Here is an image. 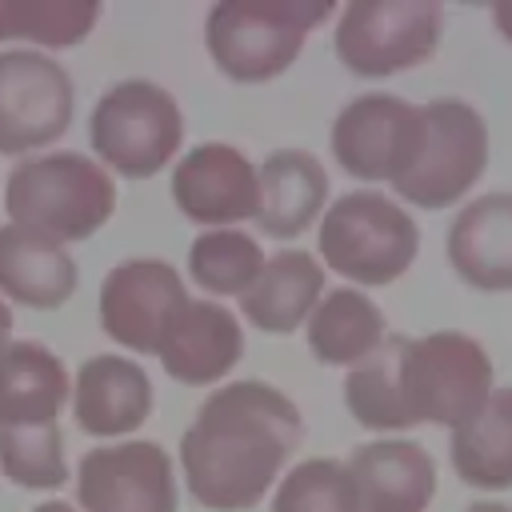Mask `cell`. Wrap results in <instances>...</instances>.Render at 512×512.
I'll list each match as a JSON object with an SVG mask.
<instances>
[{
	"mask_svg": "<svg viewBox=\"0 0 512 512\" xmlns=\"http://www.w3.org/2000/svg\"><path fill=\"white\" fill-rule=\"evenodd\" d=\"M300 408L268 380L216 388L180 436V468L208 512H248L300 448Z\"/></svg>",
	"mask_w": 512,
	"mask_h": 512,
	"instance_id": "obj_1",
	"label": "cell"
},
{
	"mask_svg": "<svg viewBox=\"0 0 512 512\" xmlns=\"http://www.w3.org/2000/svg\"><path fill=\"white\" fill-rule=\"evenodd\" d=\"M8 220L52 244L96 236L116 212V184L84 152H44L16 160L4 184Z\"/></svg>",
	"mask_w": 512,
	"mask_h": 512,
	"instance_id": "obj_2",
	"label": "cell"
},
{
	"mask_svg": "<svg viewBox=\"0 0 512 512\" xmlns=\"http://www.w3.org/2000/svg\"><path fill=\"white\" fill-rule=\"evenodd\" d=\"M328 16V0H220L208 8L204 44L228 80L260 84L280 76Z\"/></svg>",
	"mask_w": 512,
	"mask_h": 512,
	"instance_id": "obj_3",
	"label": "cell"
},
{
	"mask_svg": "<svg viewBox=\"0 0 512 512\" xmlns=\"http://www.w3.org/2000/svg\"><path fill=\"white\" fill-rule=\"evenodd\" d=\"M416 252V220L384 192H348L320 216V256L352 284H392L408 272Z\"/></svg>",
	"mask_w": 512,
	"mask_h": 512,
	"instance_id": "obj_4",
	"label": "cell"
},
{
	"mask_svg": "<svg viewBox=\"0 0 512 512\" xmlns=\"http://www.w3.org/2000/svg\"><path fill=\"white\" fill-rule=\"evenodd\" d=\"M492 392V360L468 332H428L404 340L400 352V400L412 424L460 428Z\"/></svg>",
	"mask_w": 512,
	"mask_h": 512,
	"instance_id": "obj_5",
	"label": "cell"
},
{
	"mask_svg": "<svg viewBox=\"0 0 512 512\" xmlns=\"http://www.w3.org/2000/svg\"><path fill=\"white\" fill-rule=\"evenodd\" d=\"M88 140L100 168L108 164L128 180H148L180 152L184 116L168 88L152 80H120L96 100Z\"/></svg>",
	"mask_w": 512,
	"mask_h": 512,
	"instance_id": "obj_6",
	"label": "cell"
},
{
	"mask_svg": "<svg viewBox=\"0 0 512 512\" xmlns=\"http://www.w3.org/2000/svg\"><path fill=\"white\" fill-rule=\"evenodd\" d=\"M444 12L432 0H352L340 8L332 48L356 76H392L424 64L440 44Z\"/></svg>",
	"mask_w": 512,
	"mask_h": 512,
	"instance_id": "obj_7",
	"label": "cell"
},
{
	"mask_svg": "<svg viewBox=\"0 0 512 512\" xmlns=\"http://www.w3.org/2000/svg\"><path fill=\"white\" fill-rule=\"evenodd\" d=\"M424 116V148L416 164L392 184L416 208H448L456 204L488 168V124L484 116L456 100H432L420 108Z\"/></svg>",
	"mask_w": 512,
	"mask_h": 512,
	"instance_id": "obj_8",
	"label": "cell"
},
{
	"mask_svg": "<svg viewBox=\"0 0 512 512\" xmlns=\"http://www.w3.org/2000/svg\"><path fill=\"white\" fill-rule=\"evenodd\" d=\"M76 92L64 64L36 48L0 52V156H24L60 140L72 124Z\"/></svg>",
	"mask_w": 512,
	"mask_h": 512,
	"instance_id": "obj_9",
	"label": "cell"
},
{
	"mask_svg": "<svg viewBox=\"0 0 512 512\" xmlns=\"http://www.w3.org/2000/svg\"><path fill=\"white\" fill-rule=\"evenodd\" d=\"M424 148V116L392 92H364L348 100L332 124V156L356 180L396 184Z\"/></svg>",
	"mask_w": 512,
	"mask_h": 512,
	"instance_id": "obj_10",
	"label": "cell"
},
{
	"mask_svg": "<svg viewBox=\"0 0 512 512\" xmlns=\"http://www.w3.org/2000/svg\"><path fill=\"white\" fill-rule=\"evenodd\" d=\"M188 300L192 296L168 260H120L100 284V328L120 348L156 356Z\"/></svg>",
	"mask_w": 512,
	"mask_h": 512,
	"instance_id": "obj_11",
	"label": "cell"
},
{
	"mask_svg": "<svg viewBox=\"0 0 512 512\" xmlns=\"http://www.w3.org/2000/svg\"><path fill=\"white\" fill-rule=\"evenodd\" d=\"M76 500L84 512H176L172 456L156 440L88 448L76 468Z\"/></svg>",
	"mask_w": 512,
	"mask_h": 512,
	"instance_id": "obj_12",
	"label": "cell"
},
{
	"mask_svg": "<svg viewBox=\"0 0 512 512\" xmlns=\"http://www.w3.org/2000/svg\"><path fill=\"white\" fill-rule=\"evenodd\" d=\"M172 200L192 224H208V228L256 220L260 212L256 164L232 144L220 140L196 144L172 168Z\"/></svg>",
	"mask_w": 512,
	"mask_h": 512,
	"instance_id": "obj_13",
	"label": "cell"
},
{
	"mask_svg": "<svg viewBox=\"0 0 512 512\" xmlns=\"http://www.w3.org/2000/svg\"><path fill=\"white\" fill-rule=\"evenodd\" d=\"M152 412V380L148 372L116 352L88 356L72 380V416L88 436H128Z\"/></svg>",
	"mask_w": 512,
	"mask_h": 512,
	"instance_id": "obj_14",
	"label": "cell"
},
{
	"mask_svg": "<svg viewBox=\"0 0 512 512\" xmlns=\"http://www.w3.org/2000/svg\"><path fill=\"white\" fill-rule=\"evenodd\" d=\"M356 512H424L436 492V464L416 440H372L348 456Z\"/></svg>",
	"mask_w": 512,
	"mask_h": 512,
	"instance_id": "obj_15",
	"label": "cell"
},
{
	"mask_svg": "<svg viewBox=\"0 0 512 512\" xmlns=\"http://www.w3.org/2000/svg\"><path fill=\"white\" fill-rule=\"evenodd\" d=\"M160 364L180 384H216L224 380L236 360L244 356V332L240 320L212 300H188V308L176 316L160 344Z\"/></svg>",
	"mask_w": 512,
	"mask_h": 512,
	"instance_id": "obj_16",
	"label": "cell"
},
{
	"mask_svg": "<svg viewBox=\"0 0 512 512\" xmlns=\"http://www.w3.org/2000/svg\"><path fill=\"white\" fill-rule=\"evenodd\" d=\"M448 264L480 292H512V192L472 200L448 228Z\"/></svg>",
	"mask_w": 512,
	"mask_h": 512,
	"instance_id": "obj_17",
	"label": "cell"
},
{
	"mask_svg": "<svg viewBox=\"0 0 512 512\" xmlns=\"http://www.w3.org/2000/svg\"><path fill=\"white\" fill-rule=\"evenodd\" d=\"M68 392V368L48 344L8 340L0 348V428L56 424Z\"/></svg>",
	"mask_w": 512,
	"mask_h": 512,
	"instance_id": "obj_18",
	"label": "cell"
},
{
	"mask_svg": "<svg viewBox=\"0 0 512 512\" xmlns=\"http://www.w3.org/2000/svg\"><path fill=\"white\" fill-rule=\"evenodd\" d=\"M320 296H324L320 260L304 248H284V252H272L264 260L260 276L240 292V312L260 332L284 336L312 316Z\"/></svg>",
	"mask_w": 512,
	"mask_h": 512,
	"instance_id": "obj_19",
	"label": "cell"
},
{
	"mask_svg": "<svg viewBox=\"0 0 512 512\" xmlns=\"http://www.w3.org/2000/svg\"><path fill=\"white\" fill-rule=\"evenodd\" d=\"M256 180H260L256 224L264 236H276V240L300 236L328 200V172L304 148H276L260 164Z\"/></svg>",
	"mask_w": 512,
	"mask_h": 512,
	"instance_id": "obj_20",
	"label": "cell"
},
{
	"mask_svg": "<svg viewBox=\"0 0 512 512\" xmlns=\"http://www.w3.org/2000/svg\"><path fill=\"white\" fill-rule=\"evenodd\" d=\"M80 280L76 260L16 224H0V292L24 308H60Z\"/></svg>",
	"mask_w": 512,
	"mask_h": 512,
	"instance_id": "obj_21",
	"label": "cell"
},
{
	"mask_svg": "<svg viewBox=\"0 0 512 512\" xmlns=\"http://www.w3.org/2000/svg\"><path fill=\"white\" fill-rule=\"evenodd\" d=\"M304 324H308L312 356L320 364H332V368L360 364L388 336L384 312L360 288H332V292H324Z\"/></svg>",
	"mask_w": 512,
	"mask_h": 512,
	"instance_id": "obj_22",
	"label": "cell"
},
{
	"mask_svg": "<svg viewBox=\"0 0 512 512\" xmlns=\"http://www.w3.org/2000/svg\"><path fill=\"white\" fill-rule=\"evenodd\" d=\"M452 468L472 488H512V388H492L484 408L452 428Z\"/></svg>",
	"mask_w": 512,
	"mask_h": 512,
	"instance_id": "obj_23",
	"label": "cell"
},
{
	"mask_svg": "<svg viewBox=\"0 0 512 512\" xmlns=\"http://www.w3.org/2000/svg\"><path fill=\"white\" fill-rule=\"evenodd\" d=\"M408 336H384L360 364L344 376V404L356 424L372 432H400L412 428L404 400H400V352Z\"/></svg>",
	"mask_w": 512,
	"mask_h": 512,
	"instance_id": "obj_24",
	"label": "cell"
},
{
	"mask_svg": "<svg viewBox=\"0 0 512 512\" xmlns=\"http://www.w3.org/2000/svg\"><path fill=\"white\" fill-rule=\"evenodd\" d=\"M96 20V0H0V40L72 48L92 32Z\"/></svg>",
	"mask_w": 512,
	"mask_h": 512,
	"instance_id": "obj_25",
	"label": "cell"
},
{
	"mask_svg": "<svg viewBox=\"0 0 512 512\" xmlns=\"http://www.w3.org/2000/svg\"><path fill=\"white\" fill-rule=\"evenodd\" d=\"M264 268V252L256 236L240 228H208L188 248L192 280L212 296H240Z\"/></svg>",
	"mask_w": 512,
	"mask_h": 512,
	"instance_id": "obj_26",
	"label": "cell"
},
{
	"mask_svg": "<svg viewBox=\"0 0 512 512\" xmlns=\"http://www.w3.org/2000/svg\"><path fill=\"white\" fill-rule=\"evenodd\" d=\"M0 472L20 488H36V492L60 488L68 480L60 424L0 428Z\"/></svg>",
	"mask_w": 512,
	"mask_h": 512,
	"instance_id": "obj_27",
	"label": "cell"
},
{
	"mask_svg": "<svg viewBox=\"0 0 512 512\" xmlns=\"http://www.w3.org/2000/svg\"><path fill=\"white\" fill-rule=\"evenodd\" d=\"M272 512H356V492L348 480V468L332 456H316L296 464L276 496H272Z\"/></svg>",
	"mask_w": 512,
	"mask_h": 512,
	"instance_id": "obj_28",
	"label": "cell"
},
{
	"mask_svg": "<svg viewBox=\"0 0 512 512\" xmlns=\"http://www.w3.org/2000/svg\"><path fill=\"white\" fill-rule=\"evenodd\" d=\"M492 24H496V32L512 44V0H500V4H492Z\"/></svg>",
	"mask_w": 512,
	"mask_h": 512,
	"instance_id": "obj_29",
	"label": "cell"
},
{
	"mask_svg": "<svg viewBox=\"0 0 512 512\" xmlns=\"http://www.w3.org/2000/svg\"><path fill=\"white\" fill-rule=\"evenodd\" d=\"M12 340V308L0 300V348Z\"/></svg>",
	"mask_w": 512,
	"mask_h": 512,
	"instance_id": "obj_30",
	"label": "cell"
},
{
	"mask_svg": "<svg viewBox=\"0 0 512 512\" xmlns=\"http://www.w3.org/2000/svg\"><path fill=\"white\" fill-rule=\"evenodd\" d=\"M464 512H512L508 504H496V500H476V504H468Z\"/></svg>",
	"mask_w": 512,
	"mask_h": 512,
	"instance_id": "obj_31",
	"label": "cell"
},
{
	"mask_svg": "<svg viewBox=\"0 0 512 512\" xmlns=\"http://www.w3.org/2000/svg\"><path fill=\"white\" fill-rule=\"evenodd\" d=\"M32 512H76L68 500H48V504H36Z\"/></svg>",
	"mask_w": 512,
	"mask_h": 512,
	"instance_id": "obj_32",
	"label": "cell"
}]
</instances>
